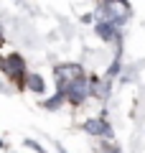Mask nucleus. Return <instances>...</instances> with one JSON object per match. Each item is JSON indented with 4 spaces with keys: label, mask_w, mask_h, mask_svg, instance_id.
Returning <instances> with one entry per match:
<instances>
[{
    "label": "nucleus",
    "mask_w": 145,
    "mask_h": 153,
    "mask_svg": "<svg viewBox=\"0 0 145 153\" xmlns=\"http://www.w3.org/2000/svg\"><path fill=\"white\" fill-rule=\"evenodd\" d=\"M130 18V5L127 0H102V5L97 10V21L112 23V26H125Z\"/></svg>",
    "instance_id": "nucleus-1"
},
{
    "label": "nucleus",
    "mask_w": 145,
    "mask_h": 153,
    "mask_svg": "<svg viewBox=\"0 0 145 153\" xmlns=\"http://www.w3.org/2000/svg\"><path fill=\"white\" fill-rule=\"evenodd\" d=\"M54 76H56V82H59V92H61V89H66L71 82L84 79V69H81L79 64H59L54 69Z\"/></svg>",
    "instance_id": "nucleus-2"
},
{
    "label": "nucleus",
    "mask_w": 145,
    "mask_h": 153,
    "mask_svg": "<svg viewBox=\"0 0 145 153\" xmlns=\"http://www.w3.org/2000/svg\"><path fill=\"white\" fill-rule=\"evenodd\" d=\"M61 94H64L71 105H81L92 94V84L87 82V79H76V82H71L66 89H61Z\"/></svg>",
    "instance_id": "nucleus-3"
},
{
    "label": "nucleus",
    "mask_w": 145,
    "mask_h": 153,
    "mask_svg": "<svg viewBox=\"0 0 145 153\" xmlns=\"http://www.w3.org/2000/svg\"><path fill=\"white\" fill-rule=\"evenodd\" d=\"M0 66L5 69V74L10 76V79H16V82H23L26 79V64H23V59L18 54H13V56H8L5 61H0Z\"/></svg>",
    "instance_id": "nucleus-4"
},
{
    "label": "nucleus",
    "mask_w": 145,
    "mask_h": 153,
    "mask_svg": "<svg viewBox=\"0 0 145 153\" xmlns=\"http://www.w3.org/2000/svg\"><path fill=\"white\" fill-rule=\"evenodd\" d=\"M97 33H99V38H102V41H115V44H120V33H117V26H112V23L97 21Z\"/></svg>",
    "instance_id": "nucleus-5"
},
{
    "label": "nucleus",
    "mask_w": 145,
    "mask_h": 153,
    "mask_svg": "<svg viewBox=\"0 0 145 153\" xmlns=\"http://www.w3.org/2000/svg\"><path fill=\"white\" fill-rule=\"evenodd\" d=\"M84 130L89 133V135H102V138L104 135H107V138L112 135V128H109L104 120H87L84 123Z\"/></svg>",
    "instance_id": "nucleus-6"
},
{
    "label": "nucleus",
    "mask_w": 145,
    "mask_h": 153,
    "mask_svg": "<svg viewBox=\"0 0 145 153\" xmlns=\"http://www.w3.org/2000/svg\"><path fill=\"white\" fill-rule=\"evenodd\" d=\"M89 84H92V94H94V97L104 100L109 94V82L107 79H89Z\"/></svg>",
    "instance_id": "nucleus-7"
},
{
    "label": "nucleus",
    "mask_w": 145,
    "mask_h": 153,
    "mask_svg": "<svg viewBox=\"0 0 145 153\" xmlns=\"http://www.w3.org/2000/svg\"><path fill=\"white\" fill-rule=\"evenodd\" d=\"M26 82H28V89H33V92H43V79L38 74H28Z\"/></svg>",
    "instance_id": "nucleus-8"
},
{
    "label": "nucleus",
    "mask_w": 145,
    "mask_h": 153,
    "mask_svg": "<svg viewBox=\"0 0 145 153\" xmlns=\"http://www.w3.org/2000/svg\"><path fill=\"white\" fill-rule=\"evenodd\" d=\"M64 100H66L64 94H61V92H56V94H54L51 100H46V102H43V107H48V110H56V107H59L61 102H64Z\"/></svg>",
    "instance_id": "nucleus-9"
},
{
    "label": "nucleus",
    "mask_w": 145,
    "mask_h": 153,
    "mask_svg": "<svg viewBox=\"0 0 145 153\" xmlns=\"http://www.w3.org/2000/svg\"><path fill=\"white\" fill-rule=\"evenodd\" d=\"M26 146H28V148H33V151H38V153H46L41 146H38V143H33V140H26Z\"/></svg>",
    "instance_id": "nucleus-10"
},
{
    "label": "nucleus",
    "mask_w": 145,
    "mask_h": 153,
    "mask_svg": "<svg viewBox=\"0 0 145 153\" xmlns=\"http://www.w3.org/2000/svg\"><path fill=\"white\" fill-rule=\"evenodd\" d=\"M0 44H3V36H0Z\"/></svg>",
    "instance_id": "nucleus-11"
},
{
    "label": "nucleus",
    "mask_w": 145,
    "mask_h": 153,
    "mask_svg": "<svg viewBox=\"0 0 145 153\" xmlns=\"http://www.w3.org/2000/svg\"><path fill=\"white\" fill-rule=\"evenodd\" d=\"M0 148H3V140H0Z\"/></svg>",
    "instance_id": "nucleus-12"
}]
</instances>
